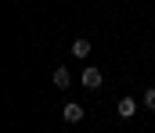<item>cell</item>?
I'll list each match as a JSON object with an SVG mask.
<instances>
[{"instance_id":"obj_3","label":"cell","mask_w":155,"mask_h":133,"mask_svg":"<svg viewBox=\"0 0 155 133\" xmlns=\"http://www.w3.org/2000/svg\"><path fill=\"white\" fill-rule=\"evenodd\" d=\"M51 79H54V87H58V90H69V87H72V76H69V68H61V65L51 72Z\"/></svg>"},{"instance_id":"obj_1","label":"cell","mask_w":155,"mask_h":133,"mask_svg":"<svg viewBox=\"0 0 155 133\" xmlns=\"http://www.w3.org/2000/svg\"><path fill=\"white\" fill-rule=\"evenodd\" d=\"M79 83H83L87 90H97L101 83H105V72H101V68H83V72H79Z\"/></svg>"},{"instance_id":"obj_2","label":"cell","mask_w":155,"mask_h":133,"mask_svg":"<svg viewBox=\"0 0 155 133\" xmlns=\"http://www.w3.org/2000/svg\"><path fill=\"white\" fill-rule=\"evenodd\" d=\"M61 119H65V122H83V104H79V101H69V104L61 108Z\"/></svg>"},{"instance_id":"obj_6","label":"cell","mask_w":155,"mask_h":133,"mask_svg":"<svg viewBox=\"0 0 155 133\" xmlns=\"http://www.w3.org/2000/svg\"><path fill=\"white\" fill-rule=\"evenodd\" d=\"M141 101H144V108H152V112H155V87L144 90V97H141Z\"/></svg>"},{"instance_id":"obj_4","label":"cell","mask_w":155,"mask_h":133,"mask_svg":"<svg viewBox=\"0 0 155 133\" xmlns=\"http://www.w3.org/2000/svg\"><path fill=\"white\" fill-rule=\"evenodd\" d=\"M116 112H119V115H123V119H130V115L137 112V97H119Z\"/></svg>"},{"instance_id":"obj_5","label":"cell","mask_w":155,"mask_h":133,"mask_svg":"<svg viewBox=\"0 0 155 133\" xmlns=\"http://www.w3.org/2000/svg\"><path fill=\"white\" fill-rule=\"evenodd\" d=\"M69 50H72V58H87V54H90V40H83V36H79V40H72Z\"/></svg>"}]
</instances>
